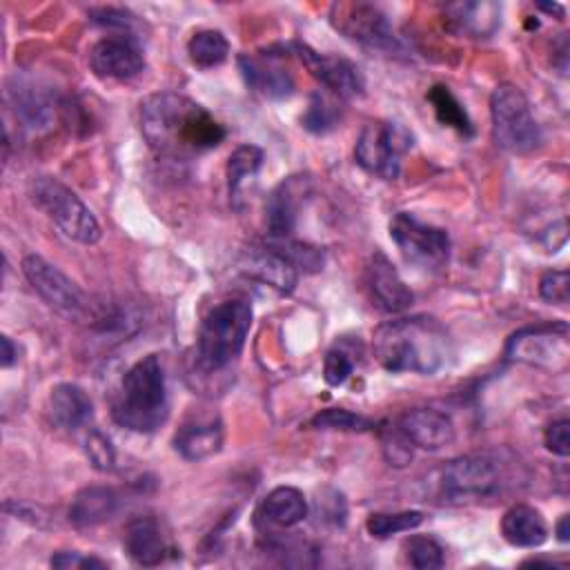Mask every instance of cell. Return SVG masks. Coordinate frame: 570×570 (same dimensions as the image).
Here are the masks:
<instances>
[{"instance_id":"1","label":"cell","mask_w":570,"mask_h":570,"mask_svg":"<svg viewBox=\"0 0 570 570\" xmlns=\"http://www.w3.org/2000/svg\"><path fill=\"white\" fill-rule=\"evenodd\" d=\"M140 131L147 145L165 158L189 160L218 147L227 131L196 100L176 91L151 94L140 102Z\"/></svg>"},{"instance_id":"2","label":"cell","mask_w":570,"mask_h":570,"mask_svg":"<svg viewBox=\"0 0 570 570\" xmlns=\"http://www.w3.org/2000/svg\"><path fill=\"white\" fill-rule=\"evenodd\" d=\"M372 350L387 372L428 376L448 363L452 341L436 318L419 314L381 323L372 334Z\"/></svg>"},{"instance_id":"3","label":"cell","mask_w":570,"mask_h":570,"mask_svg":"<svg viewBox=\"0 0 570 570\" xmlns=\"http://www.w3.org/2000/svg\"><path fill=\"white\" fill-rule=\"evenodd\" d=\"M169 414L167 379L156 354L136 361L116 390L111 416L120 428L131 432H154Z\"/></svg>"},{"instance_id":"4","label":"cell","mask_w":570,"mask_h":570,"mask_svg":"<svg viewBox=\"0 0 570 570\" xmlns=\"http://www.w3.org/2000/svg\"><path fill=\"white\" fill-rule=\"evenodd\" d=\"M252 327V305L245 298H227L212 307L198 330L196 367L203 374L225 370L245 347Z\"/></svg>"},{"instance_id":"5","label":"cell","mask_w":570,"mask_h":570,"mask_svg":"<svg viewBox=\"0 0 570 570\" xmlns=\"http://www.w3.org/2000/svg\"><path fill=\"white\" fill-rule=\"evenodd\" d=\"M31 203L47 214V218L71 240L94 245L102 232L91 209L78 198L73 189L53 176H36L29 183Z\"/></svg>"},{"instance_id":"6","label":"cell","mask_w":570,"mask_h":570,"mask_svg":"<svg viewBox=\"0 0 570 570\" xmlns=\"http://www.w3.org/2000/svg\"><path fill=\"white\" fill-rule=\"evenodd\" d=\"M492 134L501 149L530 154L541 145V129L525 94L517 85H499L490 96Z\"/></svg>"},{"instance_id":"7","label":"cell","mask_w":570,"mask_h":570,"mask_svg":"<svg viewBox=\"0 0 570 570\" xmlns=\"http://www.w3.org/2000/svg\"><path fill=\"white\" fill-rule=\"evenodd\" d=\"M510 361L561 374L570 365V330L566 321L539 323L514 332L505 343Z\"/></svg>"},{"instance_id":"8","label":"cell","mask_w":570,"mask_h":570,"mask_svg":"<svg viewBox=\"0 0 570 570\" xmlns=\"http://www.w3.org/2000/svg\"><path fill=\"white\" fill-rule=\"evenodd\" d=\"M412 147V134L390 120L367 122L354 145L356 163L372 176L394 180L401 171V158Z\"/></svg>"},{"instance_id":"9","label":"cell","mask_w":570,"mask_h":570,"mask_svg":"<svg viewBox=\"0 0 570 570\" xmlns=\"http://www.w3.org/2000/svg\"><path fill=\"white\" fill-rule=\"evenodd\" d=\"M390 236L401 256L421 269H441L450 256V236L445 229L419 220L412 212H399L390 220Z\"/></svg>"},{"instance_id":"10","label":"cell","mask_w":570,"mask_h":570,"mask_svg":"<svg viewBox=\"0 0 570 570\" xmlns=\"http://www.w3.org/2000/svg\"><path fill=\"white\" fill-rule=\"evenodd\" d=\"M501 474L485 454H465L445 463L441 470V492L450 503L479 501L497 494Z\"/></svg>"},{"instance_id":"11","label":"cell","mask_w":570,"mask_h":570,"mask_svg":"<svg viewBox=\"0 0 570 570\" xmlns=\"http://www.w3.org/2000/svg\"><path fill=\"white\" fill-rule=\"evenodd\" d=\"M330 22L345 38L381 51H394L399 40L387 13L372 2H336L330 9Z\"/></svg>"},{"instance_id":"12","label":"cell","mask_w":570,"mask_h":570,"mask_svg":"<svg viewBox=\"0 0 570 570\" xmlns=\"http://www.w3.org/2000/svg\"><path fill=\"white\" fill-rule=\"evenodd\" d=\"M22 274L36 294L58 314L67 318H82L89 312L82 289L47 258L27 254L22 258Z\"/></svg>"},{"instance_id":"13","label":"cell","mask_w":570,"mask_h":570,"mask_svg":"<svg viewBox=\"0 0 570 570\" xmlns=\"http://www.w3.org/2000/svg\"><path fill=\"white\" fill-rule=\"evenodd\" d=\"M294 49H296V56L301 58V62L305 65V69L309 71V76L316 78L334 96L352 100V98H358L365 94V78L352 60L341 58V56L321 53L301 42H296Z\"/></svg>"},{"instance_id":"14","label":"cell","mask_w":570,"mask_h":570,"mask_svg":"<svg viewBox=\"0 0 570 570\" xmlns=\"http://www.w3.org/2000/svg\"><path fill=\"white\" fill-rule=\"evenodd\" d=\"M7 100L16 114V120H20L27 129L42 131L56 120V96L49 91V87L24 73H13L9 78Z\"/></svg>"},{"instance_id":"15","label":"cell","mask_w":570,"mask_h":570,"mask_svg":"<svg viewBox=\"0 0 570 570\" xmlns=\"http://www.w3.org/2000/svg\"><path fill=\"white\" fill-rule=\"evenodd\" d=\"M240 73L245 82L261 96L269 100H283L289 98L296 89L294 76L289 67L285 65V53L274 51H256V53H243L238 58Z\"/></svg>"},{"instance_id":"16","label":"cell","mask_w":570,"mask_h":570,"mask_svg":"<svg viewBox=\"0 0 570 570\" xmlns=\"http://www.w3.org/2000/svg\"><path fill=\"white\" fill-rule=\"evenodd\" d=\"M238 269L247 278L269 285L272 289H276L281 294L294 292V287L298 283V269L272 243L245 247L238 256Z\"/></svg>"},{"instance_id":"17","label":"cell","mask_w":570,"mask_h":570,"mask_svg":"<svg viewBox=\"0 0 570 570\" xmlns=\"http://www.w3.org/2000/svg\"><path fill=\"white\" fill-rule=\"evenodd\" d=\"M89 67L98 78L129 80L145 69V58L129 36H107L91 47Z\"/></svg>"},{"instance_id":"18","label":"cell","mask_w":570,"mask_h":570,"mask_svg":"<svg viewBox=\"0 0 570 570\" xmlns=\"http://www.w3.org/2000/svg\"><path fill=\"white\" fill-rule=\"evenodd\" d=\"M399 432L412 443V448L421 450H441L454 441V423L452 419L434 407H414L399 416Z\"/></svg>"},{"instance_id":"19","label":"cell","mask_w":570,"mask_h":570,"mask_svg":"<svg viewBox=\"0 0 570 570\" xmlns=\"http://www.w3.org/2000/svg\"><path fill=\"white\" fill-rule=\"evenodd\" d=\"M367 287L374 305L387 314H399L407 309L414 301V294L383 252H374L370 258Z\"/></svg>"},{"instance_id":"20","label":"cell","mask_w":570,"mask_h":570,"mask_svg":"<svg viewBox=\"0 0 570 570\" xmlns=\"http://www.w3.org/2000/svg\"><path fill=\"white\" fill-rule=\"evenodd\" d=\"M445 27L468 38H490L501 24V4L490 0L450 2L443 7Z\"/></svg>"},{"instance_id":"21","label":"cell","mask_w":570,"mask_h":570,"mask_svg":"<svg viewBox=\"0 0 570 570\" xmlns=\"http://www.w3.org/2000/svg\"><path fill=\"white\" fill-rule=\"evenodd\" d=\"M307 180L301 176H292L283 180L265 203V225L269 238H289L296 227L298 209L305 196Z\"/></svg>"},{"instance_id":"22","label":"cell","mask_w":570,"mask_h":570,"mask_svg":"<svg viewBox=\"0 0 570 570\" xmlns=\"http://www.w3.org/2000/svg\"><path fill=\"white\" fill-rule=\"evenodd\" d=\"M125 550L134 563L145 568L160 566L169 552H174L160 530V523L154 517H136L127 523Z\"/></svg>"},{"instance_id":"23","label":"cell","mask_w":570,"mask_h":570,"mask_svg":"<svg viewBox=\"0 0 570 570\" xmlns=\"http://www.w3.org/2000/svg\"><path fill=\"white\" fill-rule=\"evenodd\" d=\"M49 416L67 432H76L94 416V403L89 394L76 383H58L49 392Z\"/></svg>"},{"instance_id":"24","label":"cell","mask_w":570,"mask_h":570,"mask_svg":"<svg viewBox=\"0 0 570 570\" xmlns=\"http://www.w3.org/2000/svg\"><path fill=\"white\" fill-rule=\"evenodd\" d=\"M120 505V497L107 485H87L78 490L69 505V523L76 528H94L109 521Z\"/></svg>"},{"instance_id":"25","label":"cell","mask_w":570,"mask_h":570,"mask_svg":"<svg viewBox=\"0 0 570 570\" xmlns=\"http://www.w3.org/2000/svg\"><path fill=\"white\" fill-rule=\"evenodd\" d=\"M223 423L218 419L185 423L174 436V450L187 461H203L220 452L223 448Z\"/></svg>"},{"instance_id":"26","label":"cell","mask_w":570,"mask_h":570,"mask_svg":"<svg viewBox=\"0 0 570 570\" xmlns=\"http://www.w3.org/2000/svg\"><path fill=\"white\" fill-rule=\"evenodd\" d=\"M501 534L514 548H539L548 539V523L532 505L517 503L503 514Z\"/></svg>"},{"instance_id":"27","label":"cell","mask_w":570,"mask_h":570,"mask_svg":"<svg viewBox=\"0 0 570 570\" xmlns=\"http://www.w3.org/2000/svg\"><path fill=\"white\" fill-rule=\"evenodd\" d=\"M307 499L298 488L278 485L261 503V517L274 525L292 528L307 519Z\"/></svg>"},{"instance_id":"28","label":"cell","mask_w":570,"mask_h":570,"mask_svg":"<svg viewBox=\"0 0 570 570\" xmlns=\"http://www.w3.org/2000/svg\"><path fill=\"white\" fill-rule=\"evenodd\" d=\"M263 160H265L263 149L258 145H249V142L236 147L229 154L225 174H227V191H229L232 203H236L238 191L245 185V180L254 178L258 174V169L263 167Z\"/></svg>"},{"instance_id":"29","label":"cell","mask_w":570,"mask_h":570,"mask_svg":"<svg viewBox=\"0 0 570 570\" xmlns=\"http://www.w3.org/2000/svg\"><path fill=\"white\" fill-rule=\"evenodd\" d=\"M189 60L200 69L218 67L229 56V42L218 29H200L187 42Z\"/></svg>"},{"instance_id":"30","label":"cell","mask_w":570,"mask_h":570,"mask_svg":"<svg viewBox=\"0 0 570 570\" xmlns=\"http://www.w3.org/2000/svg\"><path fill=\"white\" fill-rule=\"evenodd\" d=\"M428 100H430V105H432V109H434V114H436L441 125H448V127L456 129L463 136H472L474 134V127H472V120H470L468 111L456 100V96L450 91V87L434 85L428 91Z\"/></svg>"},{"instance_id":"31","label":"cell","mask_w":570,"mask_h":570,"mask_svg":"<svg viewBox=\"0 0 570 570\" xmlns=\"http://www.w3.org/2000/svg\"><path fill=\"white\" fill-rule=\"evenodd\" d=\"M425 514L421 510H403V512H374L367 517L365 528L374 539H387L399 532H410L423 523Z\"/></svg>"},{"instance_id":"32","label":"cell","mask_w":570,"mask_h":570,"mask_svg":"<svg viewBox=\"0 0 570 570\" xmlns=\"http://www.w3.org/2000/svg\"><path fill=\"white\" fill-rule=\"evenodd\" d=\"M338 120H341L338 105L318 91L312 94L309 105L301 116V125L312 134H327L338 125Z\"/></svg>"},{"instance_id":"33","label":"cell","mask_w":570,"mask_h":570,"mask_svg":"<svg viewBox=\"0 0 570 570\" xmlns=\"http://www.w3.org/2000/svg\"><path fill=\"white\" fill-rule=\"evenodd\" d=\"M276 249H281L289 261L292 265L298 269V272H305V274H314V272H321L323 265H325V256L318 247L314 245H307V243H298V240H289V238H272L269 240Z\"/></svg>"},{"instance_id":"34","label":"cell","mask_w":570,"mask_h":570,"mask_svg":"<svg viewBox=\"0 0 570 570\" xmlns=\"http://www.w3.org/2000/svg\"><path fill=\"white\" fill-rule=\"evenodd\" d=\"M316 430H341V432H367L374 428L372 419H365L361 414H354L343 407H327L312 416L309 421Z\"/></svg>"},{"instance_id":"35","label":"cell","mask_w":570,"mask_h":570,"mask_svg":"<svg viewBox=\"0 0 570 570\" xmlns=\"http://www.w3.org/2000/svg\"><path fill=\"white\" fill-rule=\"evenodd\" d=\"M405 557H407V563L419 570H436V568H443L445 563L443 548L432 537H412L405 543Z\"/></svg>"},{"instance_id":"36","label":"cell","mask_w":570,"mask_h":570,"mask_svg":"<svg viewBox=\"0 0 570 570\" xmlns=\"http://www.w3.org/2000/svg\"><path fill=\"white\" fill-rule=\"evenodd\" d=\"M85 452L89 463L100 472H111L116 468V450L107 434L100 430H91L85 439Z\"/></svg>"},{"instance_id":"37","label":"cell","mask_w":570,"mask_h":570,"mask_svg":"<svg viewBox=\"0 0 570 570\" xmlns=\"http://www.w3.org/2000/svg\"><path fill=\"white\" fill-rule=\"evenodd\" d=\"M539 294L550 305H568L570 301V276L566 269H550L539 281Z\"/></svg>"},{"instance_id":"38","label":"cell","mask_w":570,"mask_h":570,"mask_svg":"<svg viewBox=\"0 0 570 570\" xmlns=\"http://www.w3.org/2000/svg\"><path fill=\"white\" fill-rule=\"evenodd\" d=\"M352 367H354V363L347 356V352L341 350V347H332L325 354V361H323V379H325L327 385L338 387L350 379Z\"/></svg>"},{"instance_id":"39","label":"cell","mask_w":570,"mask_h":570,"mask_svg":"<svg viewBox=\"0 0 570 570\" xmlns=\"http://www.w3.org/2000/svg\"><path fill=\"white\" fill-rule=\"evenodd\" d=\"M381 441H383V454L390 461V465L403 468L412 461V443L399 432V428H387Z\"/></svg>"},{"instance_id":"40","label":"cell","mask_w":570,"mask_h":570,"mask_svg":"<svg viewBox=\"0 0 570 570\" xmlns=\"http://www.w3.org/2000/svg\"><path fill=\"white\" fill-rule=\"evenodd\" d=\"M543 441L552 454L568 456L570 454V421L568 419L552 421L543 432Z\"/></svg>"},{"instance_id":"41","label":"cell","mask_w":570,"mask_h":570,"mask_svg":"<svg viewBox=\"0 0 570 570\" xmlns=\"http://www.w3.org/2000/svg\"><path fill=\"white\" fill-rule=\"evenodd\" d=\"M91 20L102 24V27H109V29H118V31H125L129 33L131 27H134V16L127 11V9H114V7H102V9H91Z\"/></svg>"},{"instance_id":"42","label":"cell","mask_w":570,"mask_h":570,"mask_svg":"<svg viewBox=\"0 0 570 570\" xmlns=\"http://www.w3.org/2000/svg\"><path fill=\"white\" fill-rule=\"evenodd\" d=\"M49 566L51 568H62V570H85V568H107L105 561L96 559V557H87V554H80V552H56L51 559H49Z\"/></svg>"},{"instance_id":"43","label":"cell","mask_w":570,"mask_h":570,"mask_svg":"<svg viewBox=\"0 0 570 570\" xmlns=\"http://www.w3.org/2000/svg\"><path fill=\"white\" fill-rule=\"evenodd\" d=\"M0 347H2V352H0V361H2V367H11L13 363H16V358H18V347L11 343V338L9 336H2L0 338Z\"/></svg>"},{"instance_id":"44","label":"cell","mask_w":570,"mask_h":570,"mask_svg":"<svg viewBox=\"0 0 570 570\" xmlns=\"http://www.w3.org/2000/svg\"><path fill=\"white\" fill-rule=\"evenodd\" d=\"M568 523H570V519H568V514H563V517L559 519L557 528H554V532H557V539H559L561 543H566V541L570 539V530H568Z\"/></svg>"},{"instance_id":"45","label":"cell","mask_w":570,"mask_h":570,"mask_svg":"<svg viewBox=\"0 0 570 570\" xmlns=\"http://www.w3.org/2000/svg\"><path fill=\"white\" fill-rule=\"evenodd\" d=\"M539 9H543V11H548V13L557 11L559 18H563V7H561V4H539Z\"/></svg>"}]
</instances>
